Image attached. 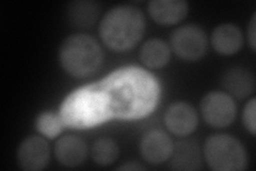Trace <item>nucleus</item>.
I'll list each match as a JSON object with an SVG mask.
<instances>
[{"label":"nucleus","instance_id":"f8f14e48","mask_svg":"<svg viewBox=\"0 0 256 171\" xmlns=\"http://www.w3.org/2000/svg\"><path fill=\"white\" fill-rule=\"evenodd\" d=\"M54 153L59 164L66 167H77L86 158L88 146L80 137L66 135L56 142Z\"/></svg>","mask_w":256,"mask_h":171},{"label":"nucleus","instance_id":"f3484780","mask_svg":"<svg viewBox=\"0 0 256 171\" xmlns=\"http://www.w3.org/2000/svg\"><path fill=\"white\" fill-rule=\"evenodd\" d=\"M140 59L150 69H162L171 59V47L160 39H150L141 46Z\"/></svg>","mask_w":256,"mask_h":171},{"label":"nucleus","instance_id":"6ab92c4d","mask_svg":"<svg viewBox=\"0 0 256 171\" xmlns=\"http://www.w3.org/2000/svg\"><path fill=\"white\" fill-rule=\"evenodd\" d=\"M63 127H66V124L59 112L43 111L36 119V131L50 139L58 137L62 133Z\"/></svg>","mask_w":256,"mask_h":171},{"label":"nucleus","instance_id":"ddd939ff","mask_svg":"<svg viewBox=\"0 0 256 171\" xmlns=\"http://www.w3.org/2000/svg\"><path fill=\"white\" fill-rule=\"evenodd\" d=\"M212 45L214 50L222 56L237 54L244 45V35L234 24H220L212 30Z\"/></svg>","mask_w":256,"mask_h":171},{"label":"nucleus","instance_id":"f257e3e1","mask_svg":"<svg viewBox=\"0 0 256 171\" xmlns=\"http://www.w3.org/2000/svg\"><path fill=\"white\" fill-rule=\"evenodd\" d=\"M112 118L136 120L148 116L158 104L160 86L150 72L138 67L121 68L100 81Z\"/></svg>","mask_w":256,"mask_h":171},{"label":"nucleus","instance_id":"f03ea898","mask_svg":"<svg viewBox=\"0 0 256 171\" xmlns=\"http://www.w3.org/2000/svg\"><path fill=\"white\" fill-rule=\"evenodd\" d=\"M59 113L66 126L75 128H90L112 119L108 97L100 81L70 92Z\"/></svg>","mask_w":256,"mask_h":171},{"label":"nucleus","instance_id":"4468645a","mask_svg":"<svg viewBox=\"0 0 256 171\" xmlns=\"http://www.w3.org/2000/svg\"><path fill=\"white\" fill-rule=\"evenodd\" d=\"M222 85L230 96L237 99H246L255 90L254 74L242 67H232L224 71Z\"/></svg>","mask_w":256,"mask_h":171},{"label":"nucleus","instance_id":"2eb2a0df","mask_svg":"<svg viewBox=\"0 0 256 171\" xmlns=\"http://www.w3.org/2000/svg\"><path fill=\"white\" fill-rule=\"evenodd\" d=\"M169 160L173 170H198L202 168L201 151L198 142L194 140L176 142Z\"/></svg>","mask_w":256,"mask_h":171},{"label":"nucleus","instance_id":"a211bd4d","mask_svg":"<svg viewBox=\"0 0 256 171\" xmlns=\"http://www.w3.org/2000/svg\"><path fill=\"white\" fill-rule=\"evenodd\" d=\"M91 153L95 164L106 167L114 164L118 159L120 150L114 139L108 137H102L93 143Z\"/></svg>","mask_w":256,"mask_h":171},{"label":"nucleus","instance_id":"4be33fe9","mask_svg":"<svg viewBox=\"0 0 256 171\" xmlns=\"http://www.w3.org/2000/svg\"><path fill=\"white\" fill-rule=\"evenodd\" d=\"M144 167L139 165V164H136V162H126V164L122 165V166H118V170H143Z\"/></svg>","mask_w":256,"mask_h":171},{"label":"nucleus","instance_id":"7ed1b4c3","mask_svg":"<svg viewBox=\"0 0 256 171\" xmlns=\"http://www.w3.org/2000/svg\"><path fill=\"white\" fill-rule=\"evenodd\" d=\"M100 37L110 50L126 52L132 50L143 38L146 19L130 5L116 6L107 11L100 23Z\"/></svg>","mask_w":256,"mask_h":171},{"label":"nucleus","instance_id":"9d476101","mask_svg":"<svg viewBox=\"0 0 256 171\" xmlns=\"http://www.w3.org/2000/svg\"><path fill=\"white\" fill-rule=\"evenodd\" d=\"M173 141L169 135L160 129H153L142 137L140 152L143 159L152 165L169 160L173 151Z\"/></svg>","mask_w":256,"mask_h":171},{"label":"nucleus","instance_id":"9b49d317","mask_svg":"<svg viewBox=\"0 0 256 171\" xmlns=\"http://www.w3.org/2000/svg\"><path fill=\"white\" fill-rule=\"evenodd\" d=\"M148 10L150 18L159 25L170 26L186 18L189 6L184 0H152Z\"/></svg>","mask_w":256,"mask_h":171},{"label":"nucleus","instance_id":"39448f33","mask_svg":"<svg viewBox=\"0 0 256 171\" xmlns=\"http://www.w3.org/2000/svg\"><path fill=\"white\" fill-rule=\"evenodd\" d=\"M206 164L216 171H242L246 168L248 157L242 143L228 134H214L204 144Z\"/></svg>","mask_w":256,"mask_h":171},{"label":"nucleus","instance_id":"20e7f679","mask_svg":"<svg viewBox=\"0 0 256 171\" xmlns=\"http://www.w3.org/2000/svg\"><path fill=\"white\" fill-rule=\"evenodd\" d=\"M104 53L98 41L88 35H73L63 41L59 48V62L68 75L84 78L100 68Z\"/></svg>","mask_w":256,"mask_h":171},{"label":"nucleus","instance_id":"aec40b11","mask_svg":"<svg viewBox=\"0 0 256 171\" xmlns=\"http://www.w3.org/2000/svg\"><path fill=\"white\" fill-rule=\"evenodd\" d=\"M255 110H256V100L255 97H251L246 104L242 111V123L246 128L248 132L251 135H255L256 132V120H255Z\"/></svg>","mask_w":256,"mask_h":171},{"label":"nucleus","instance_id":"0eeeda50","mask_svg":"<svg viewBox=\"0 0 256 171\" xmlns=\"http://www.w3.org/2000/svg\"><path fill=\"white\" fill-rule=\"evenodd\" d=\"M201 112L206 123L212 127L223 128L233 123L236 118V104L228 93L210 91L203 96Z\"/></svg>","mask_w":256,"mask_h":171},{"label":"nucleus","instance_id":"6e6552de","mask_svg":"<svg viewBox=\"0 0 256 171\" xmlns=\"http://www.w3.org/2000/svg\"><path fill=\"white\" fill-rule=\"evenodd\" d=\"M18 166L26 171L44 169L50 159V148L45 138L36 135L26 137L16 152Z\"/></svg>","mask_w":256,"mask_h":171},{"label":"nucleus","instance_id":"1a4fd4ad","mask_svg":"<svg viewBox=\"0 0 256 171\" xmlns=\"http://www.w3.org/2000/svg\"><path fill=\"white\" fill-rule=\"evenodd\" d=\"M198 117L196 108L186 102L170 105L164 113V124L176 136H188L196 131Z\"/></svg>","mask_w":256,"mask_h":171},{"label":"nucleus","instance_id":"423d86ee","mask_svg":"<svg viewBox=\"0 0 256 171\" xmlns=\"http://www.w3.org/2000/svg\"><path fill=\"white\" fill-rule=\"evenodd\" d=\"M171 50L185 61H198L207 52L208 40L205 31L196 25L176 28L170 38Z\"/></svg>","mask_w":256,"mask_h":171},{"label":"nucleus","instance_id":"412c9836","mask_svg":"<svg viewBox=\"0 0 256 171\" xmlns=\"http://www.w3.org/2000/svg\"><path fill=\"white\" fill-rule=\"evenodd\" d=\"M246 35H248V43H249L252 51L256 50V13L254 12L252 18L249 22V25H248L246 29Z\"/></svg>","mask_w":256,"mask_h":171},{"label":"nucleus","instance_id":"dca6fc26","mask_svg":"<svg viewBox=\"0 0 256 171\" xmlns=\"http://www.w3.org/2000/svg\"><path fill=\"white\" fill-rule=\"evenodd\" d=\"M98 5L90 0H78L68 6L66 18L72 26L78 28H90L100 18Z\"/></svg>","mask_w":256,"mask_h":171}]
</instances>
